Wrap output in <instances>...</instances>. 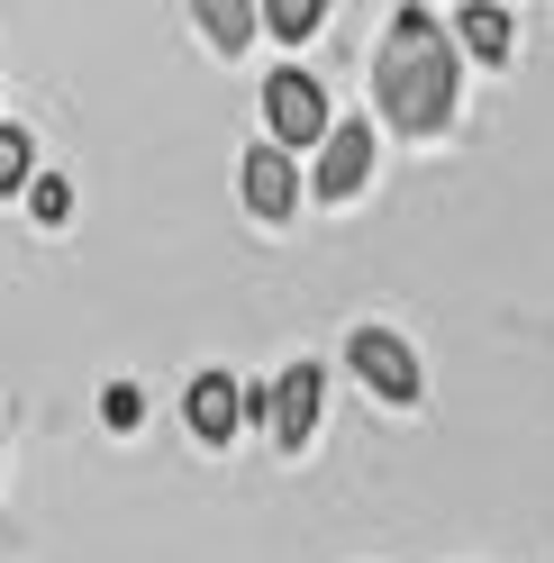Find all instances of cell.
Listing matches in <instances>:
<instances>
[{"label": "cell", "mask_w": 554, "mask_h": 563, "mask_svg": "<svg viewBox=\"0 0 554 563\" xmlns=\"http://www.w3.org/2000/svg\"><path fill=\"white\" fill-rule=\"evenodd\" d=\"M255 409H264V428L282 445H300L309 428H319V364H291L273 391H255Z\"/></svg>", "instance_id": "obj_4"}, {"label": "cell", "mask_w": 554, "mask_h": 563, "mask_svg": "<svg viewBox=\"0 0 554 563\" xmlns=\"http://www.w3.org/2000/svg\"><path fill=\"white\" fill-rule=\"evenodd\" d=\"M364 173H373V136H364V128L328 136V155H319V200H345V191H364Z\"/></svg>", "instance_id": "obj_7"}, {"label": "cell", "mask_w": 554, "mask_h": 563, "mask_svg": "<svg viewBox=\"0 0 554 563\" xmlns=\"http://www.w3.org/2000/svg\"><path fill=\"white\" fill-rule=\"evenodd\" d=\"M27 173H37V136H27V128H0V191H19Z\"/></svg>", "instance_id": "obj_9"}, {"label": "cell", "mask_w": 554, "mask_h": 563, "mask_svg": "<svg viewBox=\"0 0 554 563\" xmlns=\"http://www.w3.org/2000/svg\"><path fill=\"white\" fill-rule=\"evenodd\" d=\"M464 46H473V55H509V10L473 0V10H464Z\"/></svg>", "instance_id": "obj_8"}, {"label": "cell", "mask_w": 554, "mask_h": 563, "mask_svg": "<svg viewBox=\"0 0 554 563\" xmlns=\"http://www.w3.org/2000/svg\"><path fill=\"white\" fill-rule=\"evenodd\" d=\"M100 418H110V428H136V418H146V400H136L128 382H110V391H100Z\"/></svg>", "instance_id": "obj_11"}, {"label": "cell", "mask_w": 554, "mask_h": 563, "mask_svg": "<svg viewBox=\"0 0 554 563\" xmlns=\"http://www.w3.org/2000/svg\"><path fill=\"white\" fill-rule=\"evenodd\" d=\"M27 209H37L46 228H64V219H74V191H64V173H27Z\"/></svg>", "instance_id": "obj_10"}, {"label": "cell", "mask_w": 554, "mask_h": 563, "mask_svg": "<svg viewBox=\"0 0 554 563\" xmlns=\"http://www.w3.org/2000/svg\"><path fill=\"white\" fill-rule=\"evenodd\" d=\"M345 355H355V373H364L383 400H419V355H409L391 328H364L355 345H345Z\"/></svg>", "instance_id": "obj_3"}, {"label": "cell", "mask_w": 554, "mask_h": 563, "mask_svg": "<svg viewBox=\"0 0 554 563\" xmlns=\"http://www.w3.org/2000/svg\"><path fill=\"white\" fill-rule=\"evenodd\" d=\"M445 100H455V64H445V37L428 10H400L391 19V46H383V110L400 128H436Z\"/></svg>", "instance_id": "obj_1"}, {"label": "cell", "mask_w": 554, "mask_h": 563, "mask_svg": "<svg viewBox=\"0 0 554 563\" xmlns=\"http://www.w3.org/2000/svg\"><path fill=\"white\" fill-rule=\"evenodd\" d=\"M291 200H300L291 155H282V146H255V155H246V209H255V219H291Z\"/></svg>", "instance_id": "obj_6"}, {"label": "cell", "mask_w": 554, "mask_h": 563, "mask_svg": "<svg viewBox=\"0 0 554 563\" xmlns=\"http://www.w3.org/2000/svg\"><path fill=\"white\" fill-rule=\"evenodd\" d=\"M264 128H273V146H319L328 136V100H319V82L309 74H273L264 82Z\"/></svg>", "instance_id": "obj_2"}, {"label": "cell", "mask_w": 554, "mask_h": 563, "mask_svg": "<svg viewBox=\"0 0 554 563\" xmlns=\"http://www.w3.org/2000/svg\"><path fill=\"white\" fill-rule=\"evenodd\" d=\"M273 27H282V37H309V27H319V0H282V10H273Z\"/></svg>", "instance_id": "obj_12"}, {"label": "cell", "mask_w": 554, "mask_h": 563, "mask_svg": "<svg viewBox=\"0 0 554 563\" xmlns=\"http://www.w3.org/2000/svg\"><path fill=\"white\" fill-rule=\"evenodd\" d=\"M182 418H191L200 445H228V437H236V382H228V373H200L191 391H182Z\"/></svg>", "instance_id": "obj_5"}]
</instances>
